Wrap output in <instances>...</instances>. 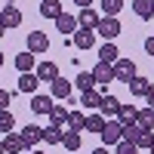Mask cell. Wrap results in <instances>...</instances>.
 Returning <instances> with one entry per match:
<instances>
[{"label": "cell", "mask_w": 154, "mask_h": 154, "mask_svg": "<svg viewBox=\"0 0 154 154\" xmlns=\"http://www.w3.org/2000/svg\"><path fill=\"white\" fill-rule=\"evenodd\" d=\"M120 31H123V28H120V22H117V19H111V16H102L99 28H96V34H99L105 43H114V37H117Z\"/></svg>", "instance_id": "cell-1"}, {"label": "cell", "mask_w": 154, "mask_h": 154, "mask_svg": "<svg viewBox=\"0 0 154 154\" xmlns=\"http://www.w3.org/2000/svg\"><path fill=\"white\" fill-rule=\"evenodd\" d=\"M99 136H102V142H105V148L117 145V142H123V123L120 120H105V130H102Z\"/></svg>", "instance_id": "cell-2"}, {"label": "cell", "mask_w": 154, "mask_h": 154, "mask_svg": "<svg viewBox=\"0 0 154 154\" xmlns=\"http://www.w3.org/2000/svg\"><path fill=\"white\" fill-rule=\"evenodd\" d=\"M28 53H34V56H43L46 49H49V37L43 34V31H28Z\"/></svg>", "instance_id": "cell-3"}, {"label": "cell", "mask_w": 154, "mask_h": 154, "mask_svg": "<svg viewBox=\"0 0 154 154\" xmlns=\"http://www.w3.org/2000/svg\"><path fill=\"white\" fill-rule=\"evenodd\" d=\"M133 77H136V62L133 59H117V62H114V80L130 83Z\"/></svg>", "instance_id": "cell-4"}, {"label": "cell", "mask_w": 154, "mask_h": 154, "mask_svg": "<svg viewBox=\"0 0 154 154\" xmlns=\"http://www.w3.org/2000/svg\"><path fill=\"white\" fill-rule=\"evenodd\" d=\"M99 22H102V16H99L93 6H86V9H80V16H77V28L96 31V28H99Z\"/></svg>", "instance_id": "cell-5"}, {"label": "cell", "mask_w": 154, "mask_h": 154, "mask_svg": "<svg viewBox=\"0 0 154 154\" xmlns=\"http://www.w3.org/2000/svg\"><path fill=\"white\" fill-rule=\"evenodd\" d=\"M3 148H6V154H25V151H28L22 133H6L3 136Z\"/></svg>", "instance_id": "cell-6"}, {"label": "cell", "mask_w": 154, "mask_h": 154, "mask_svg": "<svg viewBox=\"0 0 154 154\" xmlns=\"http://www.w3.org/2000/svg\"><path fill=\"white\" fill-rule=\"evenodd\" d=\"M71 43L77 49H93L96 46V31H86V28H77L74 37H71Z\"/></svg>", "instance_id": "cell-7"}, {"label": "cell", "mask_w": 154, "mask_h": 154, "mask_svg": "<svg viewBox=\"0 0 154 154\" xmlns=\"http://www.w3.org/2000/svg\"><path fill=\"white\" fill-rule=\"evenodd\" d=\"M56 31L65 34V37H74V31H77V16H71V12H62V16L56 19Z\"/></svg>", "instance_id": "cell-8"}, {"label": "cell", "mask_w": 154, "mask_h": 154, "mask_svg": "<svg viewBox=\"0 0 154 154\" xmlns=\"http://www.w3.org/2000/svg\"><path fill=\"white\" fill-rule=\"evenodd\" d=\"M0 22H3L6 25V28H19V25H22V9L19 6H3V9H0Z\"/></svg>", "instance_id": "cell-9"}, {"label": "cell", "mask_w": 154, "mask_h": 154, "mask_svg": "<svg viewBox=\"0 0 154 154\" xmlns=\"http://www.w3.org/2000/svg\"><path fill=\"white\" fill-rule=\"evenodd\" d=\"M22 139H25V145H28V148L40 145V142H43V126H37V123H28V126L22 130Z\"/></svg>", "instance_id": "cell-10"}, {"label": "cell", "mask_w": 154, "mask_h": 154, "mask_svg": "<svg viewBox=\"0 0 154 154\" xmlns=\"http://www.w3.org/2000/svg\"><path fill=\"white\" fill-rule=\"evenodd\" d=\"M102 99H105V93H99V89H86V93H80V105L89 108V111H99L102 108Z\"/></svg>", "instance_id": "cell-11"}, {"label": "cell", "mask_w": 154, "mask_h": 154, "mask_svg": "<svg viewBox=\"0 0 154 154\" xmlns=\"http://www.w3.org/2000/svg\"><path fill=\"white\" fill-rule=\"evenodd\" d=\"M93 77H96V83H111L114 80V65H108V62H96V68H93Z\"/></svg>", "instance_id": "cell-12"}, {"label": "cell", "mask_w": 154, "mask_h": 154, "mask_svg": "<svg viewBox=\"0 0 154 154\" xmlns=\"http://www.w3.org/2000/svg\"><path fill=\"white\" fill-rule=\"evenodd\" d=\"M126 86H130V96H136V99H145L148 96V86H151V80H148V77H133V80L130 83H126Z\"/></svg>", "instance_id": "cell-13"}, {"label": "cell", "mask_w": 154, "mask_h": 154, "mask_svg": "<svg viewBox=\"0 0 154 154\" xmlns=\"http://www.w3.org/2000/svg\"><path fill=\"white\" fill-rule=\"evenodd\" d=\"M49 86H53V99H71V89H74L71 80H62V77H56Z\"/></svg>", "instance_id": "cell-14"}, {"label": "cell", "mask_w": 154, "mask_h": 154, "mask_svg": "<svg viewBox=\"0 0 154 154\" xmlns=\"http://www.w3.org/2000/svg\"><path fill=\"white\" fill-rule=\"evenodd\" d=\"M68 114H71V111H68L65 105H53V111L46 114V117H49V126H65V123H68Z\"/></svg>", "instance_id": "cell-15"}, {"label": "cell", "mask_w": 154, "mask_h": 154, "mask_svg": "<svg viewBox=\"0 0 154 154\" xmlns=\"http://www.w3.org/2000/svg\"><path fill=\"white\" fill-rule=\"evenodd\" d=\"M53 96H34L31 99V111L34 114H49V111H53Z\"/></svg>", "instance_id": "cell-16"}, {"label": "cell", "mask_w": 154, "mask_h": 154, "mask_svg": "<svg viewBox=\"0 0 154 154\" xmlns=\"http://www.w3.org/2000/svg\"><path fill=\"white\" fill-rule=\"evenodd\" d=\"M37 83H40V77H37L34 71L22 74L19 77V93H37Z\"/></svg>", "instance_id": "cell-17"}, {"label": "cell", "mask_w": 154, "mask_h": 154, "mask_svg": "<svg viewBox=\"0 0 154 154\" xmlns=\"http://www.w3.org/2000/svg\"><path fill=\"white\" fill-rule=\"evenodd\" d=\"M37 77H40V80H49L53 83L56 77H59V68H56V62H40V65H37V71H34Z\"/></svg>", "instance_id": "cell-18"}, {"label": "cell", "mask_w": 154, "mask_h": 154, "mask_svg": "<svg viewBox=\"0 0 154 154\" xmlns=\"http://www.w3.org/2000/svg\"><path fill=\"white\" fill-rule=\"evenodd\" d=\"M40 16L43 19H59L62 16V3L59 0H40Z\"/></svg>", "instance_id": "cell-19"}, {"label": "cell", "mask_w": 154, "mask_h": 154, "mask_svg": "<svg viewBox=\"0 0 154 154\" xmlns=\"http://www.w3.org/2000/svg\"><path fill=\"white\" fill-rule=\"evenodd\" d=\"M133 12L139 19H154V0H133Z\"/></svg>", "instance_id": "cell-20"}, {"label": "cell", "mask_w": 154, "mask_h": 154, "mask_svg": "<svg viewBox=\"0 0 154 154\" xmlns=\"http://www.w3.org/2000/svg\"><path fill=\"white\" fill-rule=\"evenodd\" d=\"M74 86L80 89V93H86V89H96V77H93V71H80L74 77Z\"/></svg>", "instance_id": "cell-21"}, {"label": "cell", "mask_w": 154, "mask_h": 154, "mask_svg": "<svg viewBox=\"0 0 154 154\" xmlns=\"http://www.w3.org/2000/svg\"><path fill=\"white\" fill-rule=\"evenodd\" d=\"M117 59H120V53H117V46H114V43H102V46H99V62L114 65Z\"/></svg>", "instance_id": "cell-22"}, {"label": "cell", "mask_w": 154, "mask_h": 154, "mask_svg": "<svg viewBox=\"0 0 154 154\" xmlns=\"http://www.w3.org/2000/svg\"><path fill=\"white\" fill-rule=\"evenodd\" d=\"M120 105H123V102H120L117 96L105 93V99H102V108H99V114H117V111H120Z\"/></svg>", "instance_id": "cell-23"}, {"label": "cell", "mask_w": 154, "mask_h": 154, "mask_svg": "<svg viewBox=\"0 0 154 154\" xmlns=\"http://www.w3.org/2000/svg\"><path fill=\"white\" fill-rule=\"evenodd\" d=\"M136 117H139V108H136V105H120V111H117V120H120L123 126L136 123Z\"/></svg>", "instance_id": "cell-24"}, {"label": "cell", "mask_w": 154, "mask_h": 154, "mask_svg": "<svg viewBox=\"0 0 154 154\" xmlns=\"http://www.w3.org/2000/svg\"><path fill=\"white\" fill-rule=\"evenodd\" d=\"M62 136H65L62 126H43V142L46 145H62Z\"/></svg>", "instance_id": "cell-25"}, {"label": "cell", "mask_w": 154, "mask_h": 154, "mask_svg": "<svg viewBox=\"0 0 154 154\" xmlns=\"http://www.w3.org/2000/svg\"><path fill=\"white\" fill-rule=\"evenodd\" d=\"M62 148L74 154L77 148H80V133H74V130H65V136H62Z\"/></svg>", "instance_id": "cell-26"}, {"label": "cell", "mask_w": 154, "mask_h": 154, "mask_svg": "<svg viewBox=\"0 0 154 154\" xmlns=\"http://www.w3.org/2000/svg\"><path fill=\"white\" fill-rule=\"evenodd\" d=\"M136 123L142 126V130H151V133H154V108H139Z\"/></svg>", "instance_id": "cell-27"}, {"label": "cell", "mask_w": 154, "mask_h": 154, "mask_svg": "<svg viewBox=\"0 0 154 154\" xmlns=\"http://www.w3.org/2000/svg\"><path fill=\"white\" fill-rule=\"evenodd\" d=\"M16 68H19L22 74H28V71L34 68V53H28V49H25V53H19V56H16Z\"/></svg>", "instance_id": "cell-28"}, {"label": "cell", "mask_w": 154, "mask_h": 154, "mask_svg": "<svg viewBox=\"0 0 154 154\" xmlns=\"http://www.w3.org/2000/svg\"><path fill=\"white\" fill-rule=\"evenodd\" d=\"M151 145H154V133H151V130H139L136 148H139V151H151Z\"/></svg>", "instance_id": "cell-29"}, {"label": "cell", "mask_w": 154, "mask_h": 154, "mask_svg": "<svg viewBox=\"0 0 154 154\" xmlns=\"http://www.w3.org/2000/svg\"><path fill=\"white\" fill-rule=\"evenodd\" d=\"M99 6H102V12H105V16L117 19V12L123 9V0H99Z\"/></svg>", "instance_id": "cell-30"}, {"label": "cell", "mask_w": 154, "mask_h": 154, "mask_svg": "<svg viewBox=\"0 0 154 154\" xmlns=\"http://www.w3.org/2000/svg\"><path fill=\"white\" fill-rule=\"evenodd\" d=\"M68 130H74V133L86 130V114H80V111H71V114H68Z\"/></svg>", "instance_id": "cell-31"}, {"label": "cell", "mask_w": 154, "mask_h": 154, "mask_svg": "<svg viewBox=\"0 0 154 154\" xmlns=\"http://www.w3.org/2000/svg\"><path fill=\"white\" fill-rule=\"evenodd\" d=\"M86 130L99 136L102 130H105V117H102V114H89V117H86Z\"/></svg>", "instance_id": "cell-32"}, {"label": "cell", "mask_w": 154, "mask_h": 154, "mask_svg": "<svg viewBox=\"0 0 154 154\" xmlns=\"http://www.w3.org/2000/svg\"><path fill=\"white\" fill-rule=\"evenodd\" d=\"M12 126H16V117H12L9 111H0V133H12Z\"/></svg>", "instance_id": "cell-33"}, {"label": "cell", "mask_w": 154, "mask_h": 154, "mask_svg": "<svg viewBox=\"0 0 154 154\" xmlns=\"http://www.w3.org/2000/svg\"><path fill=\"white\" fill-rule=\"evenodd\" d=\"M114 154H139V148L133 142H117V151H114Z\"/></svg>", "instance_id": "cell-34"}, {"label": "cell", "mask_w": 154, "mask_h": 154, "mask_svg": "<svg viewBox=\"0 0 154 154\" xmlns=\"http://www.w3.org/2000/svg\"><path fill=\"white\" fill-rule=\"evenodd\" d=\"M12 102V96L6 93V89H0V111H6V105Z\"/></svg>", "instance_id": "cell-35"}, {"label": "cell", "mask_w": 154, "mask_h": 154, "mask_svg": "<svg viewBox=\"0 0 154 154\" xmlns=\"http://www.w3.org/2000/svg\"><path fill=\"white\" fill-rule=\"evenodd\" d=\"M145 102H148V108H154V80H151V86H148V96H145Z\"/></svg>", "instance_id": "cell-36"}, {"label": "cell", "mask_w": 154, "mask_h": 154, "mask_svg": "<svg viewBox=\"0 0 154 154\" xmlns=\"http://www.w3.org/2000/svg\"><path fill=\"white\" fill-rule=\"evenodd\" d=\"M145 53L154 59V37H148V40H145Z\"/></svg>", "instance_id": "cell-37"}, {"label": "cell", "mask_w": 154, "mask_h": 154, "mask_svg": "<svg viewBox=\"0 0 154 154\" xmlns=\"http://www.w3.org/2000/svg\"><path fill=\"white\" fill-rule=\"evenodd\" d=\"M74 3H77V6H80V9H86V6H93V3H96V0H74Z\"/></svg>", "instance_id": "cell-38"}, {"label": "cell", "mask_w": 154, "mask_h": 154, "mask_svg": "<svg viewBox=\"0 0 154 154\" xmlns=\"http://www.w3.org/2000/svg\"><path fill=\"white\" fill-rule=\"evenodd\" d=\"M93 154H108V148H105V145H102V148H96Z\"/></svg>", "instance_id": "cell-39"}, {"label": "cell", "mask_w": 154, "mask_h": 154, "mask_svg": "<svg viewBox=\"0 0 154 154\" xmlns=\"http://www.w3.org/2000/svg\"><path fill=\"white\" fill-rule=\"evenodd\" d=\"M3 34H6V25H3V22H0V40H3Z\"/></svg>", "instance_id": "cell-40"}, {"label": "cell", "mask_w": 154, "mask_h": 154, "mask_svg": "<svg viewBox=\"0 0 154 154\" xmlns=\"http://www.w3.org/2000/svg\"><path fill=\"white\" fill-rule=\"evenodd\" d=\"M0 154H6V148H3V139H0Z\"/></svg>", "instance_id": "cell-41"}, {"label": "cell", "mask_w": 154, "mask_h": 154, "mask_svg": "<svg viewBox=\"0 0 154 154\" xmlns=\"http://www.w3.org/2000/svg\"><path fill=\"white\" fill-rule=\"evenodd\" d=\"M0 68H3V53H0Z\"/></svg>", "instance_id": "cell-42"}, {"label": "cell", "mask_w": 154, "mask_h": 154, "mask_svg": "<svg viewBox=\"0 0 154 154\" xmlns=\"http://www.w3.org/2000/svg\"><path fill=\"white\" fill-rule=\"evenodd\" d=\"M31 154H43V151H31Z\"/></svg>", "instance_id": "cell-43"}, {"label": "cell", "mask_w": 154, "mask_h": 154, "mask_svg": "<svg viewBox=\"0 0 154 154\" xmlns=\"http://www.w3.org/2000/svg\"><path fill=\"white\" fill-rule=\"evenodd\" d=\"M151 154H154V145H151Z\"/></svg>", "instance_id": "cell-44"}, {"label": "cell", "mask_w": 154, "mask_h": 154, "mask_svg": "<svg viewBox=\"0 0 154 154\" xmlns=\"http://www.w3.org/2000/svg\"><path fill=\"white\" fill-rule=\"evenodd\" d=\"M6 3H9V0H6Z\"/></svg>", "instance_id": "cell-45"}]
</instances>
